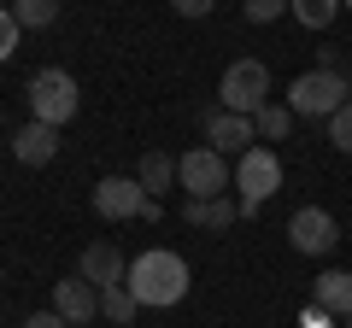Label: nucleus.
Returning a JSON list of instances; mask_svg holds the SVG:
<instances>
[{"mask_svg": "<svg viewBox=\"0 0 352 328\" xmlns=\"http://www.w3.org/2000/svg\"><path fill=\"white\" fill-rule=\"evenodd\" d=\"M346 76L340 71H305L294 76V89H288V112L294 117H335L340 106H346Z\"/></svg>", "mask_w": 352, "mask_h": 328, "instance_id": "6", "label": "nucleus"}, {"mask_svg": "<svg viewBox=\"0 0 352 328\" xmlns=\"http://www.w3.org/2000/svg\"><path fill=\"white\" fill-rule=\"evenodd\" d=\"M241 12H247V24H276L288 12V0H241Z\"/></svg>", "mask_w": 352, "mask_h": 328, "instance_id": "21", "label": "nucleus"}, {"mask_svg": "<svg viewBox=\"0 0 352 328\" xmlns=\"http://www.w3.org/2000/svg\"><path fill=\"white\" fill-rule=\"evenodd\" d=\"M282 188V159L270 147H247L235 159V200H241V217H258L264 200Z\"/></svg>", "mask_w": 352, "mask_h": 328, "instance_id": "4", "label": "nucleus"}, {"mask_svg": "<svg viewBox=\"0 0 352 328\" xmlns=\"http://www.w3.org/2000/svg\"><path fill=\"white\" fill-rule=\"evenodd\" d=\"M200 129H206V147L223 152V159H241V152L258 141V129H252V117L241 112H223V106H206L200 112Z\"/></svg>", "mask_w": 352, "mask_h": 328, "instance_id": "7", "label": "nucleus"}, {"mask_svg": "<svg viewBox=\"0 0 352 328\" xmlns=\"http://www.w3.org/2000/svg\"><path fill=\"white\" fill-rule=\"evenodd\" d=\"M135 182L153 194V200H159L164 188H176V159H170V152H141V164H135Z\"/></svg>", "mask_w": 352, "mask_h": 328, "instance_id": "15", "label": "nucleus"}, {"mask_svg": "<svg viewBox=\"0 0 352 328\" xmlns=\"http://www.w3.org/2000/svg\"><path fill=\"white\" fill-rule=\"evenodd\" d=\"M53 311H59L71 328H94V316H100V288L82 281V276L53 281Z\"/></svg>", "mask_w": 352, "mask_h": 328, "instance_id": "10", "label": "nucleus"}, {"mask_svg": "<svg viewBox=\"0 0 352 328\" xmlns=\"http://www.w3.org/2000/svg\"><path fill=\"white\" fill-rule=\"evenodd\" d=\"M147 200H153V194L141 188L135 176H100V182H94V211H100L106 223H129V217H141Z\"/></svg>", "mask_w": 352, "mask_h": 328, "instance_id": "9", "label": "nucleus"}, {"mask_svg": "<svg viewBox=\"0 0 352 328\" xmlns=\"http://www.w3.org/2000/svg\"><path fill=\"white\" fill-rule=\"evenodd\" d=\"M288 240H294V253H305V258H323V253H335L340 223L323 211V205H300V211L288 217Z\"/></svg>", "mask_w": 352, "mask_h": 328, "instance_id": "8", "label": "nucleus"}, {"mask_svg": "<svg viewBox=\"0 0 352 328\" xmlns=\"http://www.w3.org/2000/svg\"><path fill=\"white\" fill-rule=\"evenodd\" d=\"M311 305L329 316H352V270H323L311 288Z\"/></svg>", "mask_w": 352, "mask_h": 328, "instance_id": "13", "label": "nucleus"}, {"mask_svg": "<svg viewBox=\"0 0 352 328\" xmlns=\"http://www.w3.org/2000/svg\"><path fill=\"white\" fill-rule=\"evenodd\" d=\"M340 76H346V89H352V71H340Z\"/></svg>", "mask_w": 352, "mask_h": 328, "instance_id": "26", "label": "nucleus"}, {"mask_svg": "<svg viewBox=\"0 0 352 328\" xmlns=\"http://www.w3.org/2000/svg\"><path fill=\"white\" fill-rule=\"evenodd\" d=\"M100 316H106V323H118V328H129L141 316V305H135V293L118 281V288H100Z\"/></svg>", "mask_w": 352, "mask_h": 328, "instance_id": "16", "label": "nucleus"}, {"mask_svg": "<svg viewBox=\"0 0 352 328\" xmlns=\"http://www.w3.org/2000/svg\"><path fill=\"white\" fill-rule=\"evenodd\" d=\"M18 328H71V323H65L59 311H36V316H24V323H18Z\"/></svg>", "mask_w": 352, "mask_h": 328, "instance_id": "24", "label": "nucleus"}, {"mask_svg": "<svg viewBox=\"0 0 352 328\" xmlns=\"http://www.w3.org/2000/svg\"><path fill=\"white\" fill-rule=\"evenodd\" d=\"M12 159H18V164H30V170L53 164V159H59V129H53V124H36V117H30L24 129H12Z\"/></svg>", "mask_w": 352, "mask_h": 328, "instance_id": "12", "label": "nucleus"}, {"mask_svg": "<svg viewBox=\"0 0 352 328\" xmlns=\"http://www.w3.org/2000/svg\"><path fill=\"white\" fill-rule=\"evenodd\" d=\"M12 18L24 30H47L53 18H59V0H12Z\"/></svg>", "mask_w": 352, "mask_h": 328, "instance_id": "19", "label": "nucleus"}, {"mask_svg": "<svg viewBox=\"0 0 352 328\" xmlns=\"http://www.w3.org/2000/svg\"><path fill=\"white\" fill-rule=\"evenodd\" d=\"M288 12H294V24H305V30H329L335 12H340V0H288Z\"/></svg>", "mask_w": 352, "mask_h": 328, "instance_id": "17", "label": "nucleus"}, {"mask_svg": "<svg viewBox=\"0 0 352 328\" xmlns=\"http://www.w3.org/2000/svg\"><path fill=\"white\" fill-rule=\"evenodd\" d=\"M252 129H258V141H288V135H294V112L270 100L258 117H252Z\"/></svg>", "mask_w": 352, "mask_h": 328, "instance_id": "18", "label": "nucleus"}, {"mask_svg": "<svg viewBox=\"0 0 352 328\" xmlns=\"http://www.w3.org/2000/svg\"><path fill=\"white\" fill-rule=\"evenodd\" d=\"M217 106L223 112H241V117H258L270 106V65L264 59H235L217 82Z\"/></svg>", "mask_w": 352, "mask_h": 328, "instance_id": "3", "label": "nucleus"}, {"mask_svg": "<svg viewBox=\"0 0 352 328\" xmlns=\"http://www.w3.org/2000/svg\"><path fill=\"white\" fill-rule=\"evenodd\" d=\"M76 276L94 281V288H118V281L129 276V258L118 253L112 240H94V246H82V258H76Z\"/></svg>", "mask_w": 352, "mask_h": 328, "instance_id": "11", "label": "nucleus"}, {"mask_svg": "<svg viewBox=\"0 0 352 328\" xmlns=\"http://www.w3.org/2000/svg\"><path fill=\"white\" fill-rule=\"evenodd\" d=\"M124 288L135 293L141 311H170V305L188 299V258H182V253H164V246H153V253L129 258Z\"/></svg>", "mask_w": 352, "mask_h": 328, "instance_id": "1", "label": "nucleus"}, {"mask_svg": "<svg viewBox=\"0 0 352 328\" xmlns=\"http://www.w3.org/2000/svg\"><path fill=\"white\" fill-rule=\"evenodd\" d=\"M329 323H335V316H329V311H317V305L305 311V328H329Z\"/></svg>", "mask_w": 352, "mask_h": 328, "instance_id": "25", "label": "nucleus"}, {"mask_svg": "<svg viewBox=\"0 0 352 328\" xmlns=\"http://www.w3.org/2000/svg\"><path fill=\"white\" fill-rule=\"evenodd\" d=\"M76 106H82V89H76V76H71V71L47 65V71L30 76V117H36V124L65 129V124L76 117Z\"/></svg>", "mask_w": 352, "mask_h": 328, "instance_id": "2", "label": "nucleus"}, {"mask_svg": "<svg viewBox=\"0 0 352 328\" xmlns=\"http://www.w3.org/2000/svg\"><path fill=\"white\" fill-rule=\"evenodd\" d=\"M182 217H188L194 229H229L241 217V200H229V194H217V200H188Z\"/></svg>", "mask_w": 352, "mask_h": 328, "instance_id": "14", "label": "nucleus"}, {"mask_svg": "<svg viewBox=\"0 0 352 328\" xmlns=\"http://www.w3.org/2000/svg\"><path fill=\"white\" fill-rule=\"evenodd\" d=\"M329 141H335V152H340V159H352V100L340 106L335 117H329Z\"/></svg>", "mask_w": 352, "mask_h": 328, "instance_id": "20", "label": "nucleus"}, {"mask_svg": "<svg viewBox=\"0 0 352 328\" xmlns=\"http://www.w3.org/2000/svg\"><path fill=\"white\" fill-rule=\"evenodd\" d=\"M18 36H24V24L12 18V6H0V59H12V53H18Z\"/></svg>", "mask_w": 352, "mask_h": 328, "instance_id": "22", "label": "nucleus"}, {"mask_svg": "<svg viewBox=\"0 0 352 328\" xmlns=\"http://www.w3.org/2000/svg\"><path fill=\"white\" fill-rule=\"evenodd\" d=\"M176 188L188 194V200H217V194L235 188V170H229L223 152L194 147V152H182V159H176Z\"/></svg>", "mask_w": 352, "mask_h": 328, "instance_id": "5", "label": "nucleus"}, {"mask_svg": "<svg viewBox=\"0 0 352 328\" xmlns=\"http://www.w3.org/2000/svg\"><path fill=\"white\" fill-rule=\"evenodd\" d=\"M346 12H352V0H346Z\"/></svg>", "mask_w": 352, "mask_h": 328, "instance_id": "27", "label": "nucleus"}, {"mask_svg": "<svg viewBox=\"0 0 352 328\" xmlns=\"http://www.w3.org/2000/svg\"><path fill=\"white\" fill-rule=\"evenodd\" d=\"M170 6H176L182 18H212V6H217V0H170Z\"/></svg>", "mask_w": 352, "mask_h": 328, "instance_id": "23", "label": "nucleus"}]
</instances>
